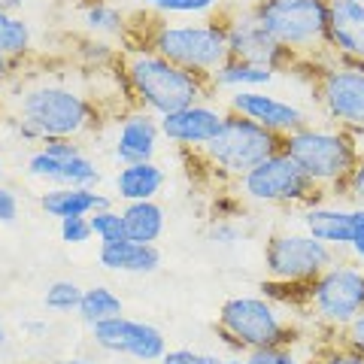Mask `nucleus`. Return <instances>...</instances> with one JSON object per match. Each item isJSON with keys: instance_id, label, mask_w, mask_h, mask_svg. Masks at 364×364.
I'll list each match as a JSON object with an SVG mask.
<instances>
[{"instance_id": "nucleus-1", "label": "nucleus", "mask_w": 364, "mask_h": 364, "mask_svg": "<svg viewBox=\"0 0 364 364\" xmlns=\"http://www.w3.org/2000/svg\"><path fill=\"white\" fill-rule=\"evenodd\" d=\"M124 43L146 46V49L164 55L167 61L207 79L231 58L219 13L210 18H161L146 9H136L131 13V28Z\"/></svg>"}, {"instance_id": "nucleus-2", "label": "nucleus", "mask_w": 364, "mask_h": 364, "mask_svg": "<svg viewBox=\"0 0 364 364\" xmlns=\"http://www.w3.org/2000/svg\"><path fill=\"white\" fill-rule=\"evenodd\" d=\"M100 122L104 109L88 91H79L67 82H33L18 95L13 128L25 143L40 146L46 140H85Z\"/></svg>"}, {"instance_id": "nucleus-3", "label": "nucleus", "mask_w": 364, "mask_h": 364, "mask_svg": "<svg viewBox=\"0 0 364 364\" xmlns=\"http://www.w3.org/2000/svg\"><path fill=\"white\" fill-rule=\"evenodd\" d=\"M119 73L131 104L155 112L158 119L182 107L215 97L207 76L191 73L186 67L167 61L164 55L146 49V46H134V43L122 46Z\"/></svg>"}, {"instance_id": "nucleus-4", "label": "nucleus", "mask_w": 364, "mask_h": 364, "mask_svg": "<svg viewBox=\"0 0 364 364\" xmlns=\"http://www.w3.org/2000/svg\"><path fill=\"white\" fill-rule=\"evenodd\" d=\"M215 334L234 355H246L267 346H298L301 328L267 294H231L219 306Z\"/></svg>"}, {"instance_id": "nucleus-5", "label": "nucleus", "mask_w": 364, "mask_h": 364, "mask_svg": "<svg viewBox=\"0 0 364 364\" xmlns=\"http://www.w3.org/2000/svg\"><path fill=\"white\" fill-rule=\"evenodd\" d=\"M282 149L301 164V170L325 195L340 198V191H343L352 167L361 155V140H355L349 131L337 128V124L306 122L304 128L282 136Z\"/></svg>"}, {"instance_id": "nucleus-6", "label": "nucleus", "mask_w": 364, "mask_h": 364, "mask_svg": "<svg viewBox=\"0 0 364 364\" xmlns=\"http://www.w3.org/2000/svg\"><path fill=\"white\" fill-rule=\"evenodd\" d=\"M282 149V136L267 128H261L258 122L240 116V112L228 109L222 131L198 152H182L191 161L210 170L213 179L219 182H234L243 173H249L255 164H261L267 155Z\"/></svg>"}, {"instance_id": "nucleus-7", "label": "nucleus", "mask_w": 364, "mask_h": 364, "mask_svg": "<svg viewBox=\"0 0 364 364\" xmlns=\"http://www.w3.org/2000/svg\"><path fill=\"white\" fill-rule=\"evenodd\" d=\"M298 313L310 316L325 337H337L352 318L364 313V264L337 258L310 286H304Z\"/></svg>"}, {"instance_id": "nucleus-8", "label": "nucleus", "mask_w": 364, "mask_h": 364, "mask_svg": "<svg viewBox=\"0 0 364 364\" xmlns=\"http://www.w3.org/2000/svg\"><path fill=\"white\" fill-rule=\"evenodd\" d=\"M234 188L249 203L279 207V210H304L310 203L331 198L304 173L301 164L286 149H277L273 155H267L261 164H255L249 173L237 179Z\"/></svg>"}, {"instance_id": "nucleus-9", "label": "nucleus", "mask_w": 364, "mask_h": 364, "mask_svg": "<svg viewBox=\"0 0 364 364\" xmlns=\"http://www.w3.org/2000/svg\"><path fill=\"white\" fill-rule=\"evenodd\" d=\"M313 79V100L328 124L349 131L364 140V67L331 58H316L306 64Z\"/></svg>"}, {"instance_id": "nucleus-10", "label": "nucleus", "mask_w": 364, "mask_h": 364, "mask_svg": "<svg viewBox=\"0 0 364 364\" xmlns=\"http://www.w3.org/2000/svg\"><path fill=\"white\" fill-rule=\"evenodd\" d=\"M261 28L304 61L325 55L328 0H261L252 6Z\"/></svg>"}, {"instance_id": "nucleus-11", "label": "nucleus", "mask_w": 364, "mask_h": 364, "mask_svg": "<svg viewBox=\"0 0 364 364\" xmlns=\"http://www.w3.org/2000/svg\"><path fill=\"white\" fill-rule=\"evenodd\" d=\"M340 258L337 249L301 231H273L264 243V273L279 286H310V282Z\"/></svg>"}, {"instance_id": "nucleus-12", "label": "nucleus", "mask_w": 364, "mask_h": 364, "mask_svg": "<svg viewBox=\"0 0 364 364\" xmlns=\"http://www.w3.org/2000/svg\"><path fill=\"white\" fill-rule=\"evenodd\" d=\"M219 18H222L225 33H228L231 58H243V61H252L258 67H270V70H277L279 76L282 73H298L304 67L301 55L286 49V46L277 43L264 28H261V21L252 13V6H240V4L222 6Z\"/></svg>"}, {"instance_id": "nucleus-13", "label": "nucleus", "mask_w": 364, "mask_h": 364, "mask_svg": "<svg viewBox=\"0 0 364 364\" xmlns=\"http://www.w3.org/2000/svg\"><path fill=\"white\" fill-rule=\"evenodd\" d=\"M25 170L31 179H40L46 186H91L100 182L97 161L85 152L82 140L58 136V140H46L28 155Z\"/></svg>"}, {"instance_id": "nucleus-14", "label": "nucleus", "mask_w": 364, "mask_h": 364, "mask_svg": "<svg viewBox=\"0 0 364 364\" xmlns=\"http://www.w3.org/2000/svg\"><path fill=\"white\" fill-rule=\"evenodd\" d=\"M91 343L100 352H109V355L152 361V364L161 361V355L167 352V337L161 328H155L152 322H143V318H131L124 313L91 325Z\"/></svg>"}, {"instance_id": "nucleus-15", "label": "nucleus", "mask_w": 364, "mask_h": 364, "mask_svg": "<svg viewBox=\"0 0 364 364\" xmlns=\"http://www.w3.org/2000/svg\"><path fill=\"white\" fill-rule=\"evenodd\" d=\"M298 219L306 234H313L316 240L328 243L337 252H346L358 237H364V203L328 198L298 210Z\"/></svg>"}, {"instance_id": "nucleus-16", "label": "nucleus", "mask_w": 364, "mask_h": 364, "mask_svg": "<svg viewBox=\"0 0 364 364\" xmlns=\"http://www.w3.org/2000/svg\"><path fill=\"white\" fill-rule=\"evenodd\" d=\"M225 109L240 112V116L258 122L261 128H267L279 136H289L291 131L304 128L310 116L301 104L286 100L279 95H273L270 88H246V91H234V95H225Z\"/></svg>"}, {"instance_id": "nucleus-17", "label": "nucleus", "mask_w": 364, "mask_h": 364, "mask_svg": "<svg viewBox=\"0 0 364 364\" xmlns=\"http://www.w3.org/2000/svg\"><path fill=\"white\" fill-rule=\"evenodd\" d=\"M225 116H228L225 104L200 100V104L167 112V116H161L158 122H161V136L170 146H176L179 152H198L222 131Z\"/></svg>"}, {"instance_id": "nucleus-18", "label": "nucleus", "mask_w": 364, "mask_h": 364, "mask_svg": "<svg viewBox=\"0 0 364 364\" xmlns=\"http://www.w3.org/2000/svg\"><path fill=\"white\" fill-rule=\"evenodd\" d=\"M325 58L364 67V0H328Z\"/></svg>"}, {"instance_id": "nucleus-19", "label": "nucleus", "mask_w": 364, "mask_h": 364, "mask_svg": "<svg viewBox=\"0 0 364 364\" xmlns=\"http://www.w3.org/2000/svg\"><path fill=\"white\" fill-rule=\"evenodd\" d=\"M161 122L155 112L143 107H128L119 112L116 140H112V158L116 164L134 161H155L158 146H161Z\"/></svg>"}, {"instance_id": "nucleus-20", "label": "nucleus", "mask_w": 364, "mask_h": 364, "mask_svg": "<svg viewBox=\"0 0 364 364\" xmlns=\"http://www.w3.org/2000/svg\"><path fill=\"white\" fill-rule=\"evenodd\" d=\"M100 267L109 273H124V277H149L161 267V252L155 243H136V240H116L100 243L97 249Z\"/></svg>"}, {"instance_id": "nucleus-21", "label": "nucleus", "mask_w": 364, "mask_h": 364, "mask_svg": "<svg viewBox=\"0 0 364 364\" xmlns=\"http://www.w3.org/2000/svg\"><path fill=\"white\" fill-rule=\"evenodd\" d=\"M109 198L100 195L97 186H46L40 195V210L49 219H73V215H91L95 210L109 207Z\"/></svg>"}, {"instance_id": "nucleus-22", "label": "nucleus", "mask_w": 364, "mask_h": 364, "mask_svg": "<svg viewBox=\"0 0 364 364\" xmlns=\"http://www.w3.org/2000/svg\"><path fill=\"white\" fill-rule=\"evenodd\" d=\"M167 186V173L158 161H134V164H119V173L112 179L116 198L122 203L134 200H155Z\"/></svg>"}, {"instance_id": "nucleus-23", "label": "nucleus", "mask_w": 364, "mask_h": 364, "mask_svg": "<svg viewBox=\"0 0 364 364\" xmlns=\"http://www.w3.org/2000/svg\"><path fill=\"white\" fill-rule=\"evenodd\" d=\"M79 25L88 37L109 40V43H124L131 28V13H124L119 4L112 0H85L79 9Z\"/></svg>"}, {"instance_id": "nucleus-24", "label": "nucleus", "mask_w": 364, "mask_h": 364, "mask_svg": "<svg viewBox=\"0 0 364 364\" xmlns=\"http://www.w3.org/2000/svg\"><path fill=\"white\" fill-rule=\"evenodd\" d=\"M277 79L279 73L270 70V67H258L243 58H228L210 76V88L213 95H234V91H246V88H270Z\"/></svg>"}, {"instance_id": "nucleus-25", "label": "nucleus", "mask_w": 364, "mask_h": 364, "mask_svg": "<svg viewBox=\"0 0 364 364\" xmlns=\"http://www.w3.org/2000/svg\"><path fill=\"white\" fill-rule=\"evenodd\" d=\"M122 215H124V231H128V240L158 243L164 237V231H167V210L158 200L122 203Z\"/></svg>"}, {"instance_id": "nucleus-26", "label": "nucleus", "mask_w": 364, "mask_h": 364, "mask_svg": "<svg viewBox=\"0 0 364 364\" xmlns=\"http://www.w3.org/2000/svg\"><path fill=\"white\" fill-rule=\"evenodd\" d=\"M33 43L37 37H33L31 18L13 9H0V52L18 67L33 55Z\"/></svg>"}, {"instance_id": "nucleus-27", "label": "nucleus", "mask_w": 364, "mask_h": 364, "mask_svg": "<svg viewBox=\"0 0 364 364\" xmlns=\"http://www.w3.org/2000/svg\"><path fill=\"white\" fill-rule=\"evenodd\" d=\"M76 64L88 73H107V70H119L122 61V46L109 43V40H97V37H79L76 40Z\"/></svg>"}, {"instance_id": "nucleus-28", "label": "nucleus", "mask_w": 364, "mask_h": 364, "mask_svg": "<svg viewBox=\"0 0 364 364\" xmlns=\"http://www.w3.org/2000/svg\"><path fill=\"white\" fill-rule=\"evenodd\" d=\"M122 313H124V304L109 286H88L82 291V301H79V310H76V316L82 318L88 328L97 322H107L112 316H122Z\"/></svg>"}, {"instance_id": "nucleus-29", "label": "nucleus", "mask_w": 364, "mask_h": 364, "mask_svg": "<svg viewBox=\"0 0 364 364\" xmlns=\"http://www.w3.org/2000/svg\"><path fill=\"white\" fill-rule=\"evenodd\" d=\"M82 286L73 279H55L46 286V294H43V306L49 313H58V316H70L79 310V301H82Z\"/></svg>"}, {"instance_id": "nucleus-30", "label": "nucleus", "mask_w": 364, "mask_h": 364, "mask_svg": "<svg viewBox=\"0 0 364 364\" xmlns=\"http://www.w3.org/2000/svg\"><path fill=\"white\" fill-rule=\"evenodd\" d=\"M88 222H91V234L97 237V243H116V240L128 237V231H124V215H122V210L112 207V203L104 210H95L88 215Z\"/></svg>"}, {"instance_id": "nucleus-31", "label": "nucleus", "mask_w": 364, "mask_h": 364, "mask_svg": "<svg viewBox=\"0 0 364 364\" xmlns=\"http://www.w3.org/2000/svg\"><path fill=\"white\" fill-rule=\"evenodd\" d=\"M243 222L240 215H228V219H210L207 225V240L215 243V246H237L243 243Z\"/></svg>"}, {"instance_id": "nucleus-32", "label": "nucleus", "mask_w": 364, "mask_h": 364, "mask_svg": "<svg viewBox=\"0 0 364 364\" xmlns=\"http://www.w3.org/2000/svg\"><path fill=\"white\" fill-rule=\"evenodd\" d=\"M316 364H364V352L346 346L337 337H328V343L316 349Z\"/></svg>"}, {"instance_id": "nucleus-33", "label": "nucleus", "mask_w": 364, "mask_h": 364, "mask_svg": "<svg viewBox=\"0 0 364 364\" xmlns=\"http://www.w3.org/2000/svg\"><path fill=\"white\" fill-rule=\"evenodd\" d=\"M252 364H316V355L306 358L294 346H267V349H252L246 352Z\"/></svg>"}, {"instance_id": "nucleus-34", "label": "nucleus", "mask_w": 364, "mask_h": 364, "mask_svg": "<svg viewBox=\"0 0 364 364\" xmlns=\"http://www.w3.org/2000/svg\"><path fill=\"white\" fill-rule=\"evenodd\" d=\"M58 234H61V240L67 246H85L91 237V222H88V215H73V219H61L58 222Z\"/></svg>"}, {"instance_id": "nucleus-35", "label": "nucleus", "mask_w": 364, "mask_h": 364, "mask_svg": "<svg viewBox=\"0 0 364 364\" xmlns=\"http://www.w3.org/2000/svg\"><path fill=\"white\" fill-rule=\"evenodd\" d=\"M158 364H225V358L222 355H213V352L179 346V349H167Z\"/></svg>"}, {"instance_id": "nucleus-36", "label": "nucleus", "mask_w": 364, "mask_h": 364, "mask_svg": "<svg viewBox=\"0 0 364 364\" xmlns=\"http://www.w3.org/2000/svg\"><path fill=\"white\" fill-rule=\"evenodd\" d=\"M337 200L364 203V149H361L358 161H355V167H352V173H349L346 186H343V191H340V198H337Z\"/></svg>"}, {"instance_id": "nucleus-37", "label": "nucleus", "mask_w": 364, "mask_h": 364, "mask_svg": "<svg viewBox=\"0 0 364 364\" xmlns=\"http://www.w3.org/2000/svg\"><path fill=\"white\" fill-rule=\"evenodd\" d=\"M18 213H21V203H18L16 188H9L0 182V225H16Z\"/></svg>"}, {"instance_id": "nucleus-38", "label": "nucleus", "mask_w": 364, "mask_h": 364, "mask_svg": "<svg viewBox=\"0 0 364 364\" xmlns=\"http://www.w3.org/2000/svg\"><path fill=\"white\" fill-rule=\"evenodd\" d=\"M337 340H343L346 346H352V349H358V352H364V313L361 316H355L352 322L343 328V331L337 334Z\"/></svg>"}, {"instance_id": "nucleus-39", "label": "nucleus", "mask_w": 364, "mask_h": 364, "mask_svg": "<svg viewBox=\"0 0 364 364\" xmlns=\"http://www.w3.org/2000/svg\"><path fill=\"white\" fill-rule=\"evenodd\" d=\"M13 79H16V64L9 61L4 52H0V91H4L9 82H13Z\"/></svg>"}, {"instance_id": "nucleus-40", "label": "nucleus", "mask_w": 364, "mask_h": 364, "mask_svg": "<svg viewBox=\"0 0 364 364\" xmlns=\"http://www.w3.org/2000/svg\"><path fill=\"white\" fill-rule=\"evenodd\" d=\"M21 328H25V334H31V337H43V334H49V322H25Z\"/></svg>"}, {"instance_id": "nucleus-41", "label": "nucleus", "mask_w": 364, "mask_h": 364, "mask_svg": "<svg viewBox=\"0 0 364 364\" xmlns=\"http://www.w3.org/2000/svg\"><path fill=\"white\" fill-rule=\"evenodd\" d=\"M134 4H136V9H146V13H155L158 16L167 0H134Z\"/></svg>"}, {"instance_id": "nucleus-42", "label": "nucleus", "mask_w": 364, "mask_h": 364, "mask_svg": "<svg viewBox=\"0 0 364 364\" xmlns=\"http://www.w3.org/2000/svg\"><path fill=\"white\" fill-rule=\"evenodd\" d=\"M346 252H349V258H352V261H358V264H364V237H358V240L352 243V246L346 249Z\"/></svg>"}, {"instance_id": "nucleus-43", "label": "nucleus", "mask_w": 364, "mask_h": 364, "mask_svg": "<svg viewBox=\"0 0 364 364\" xmlns=\"http://www.w3.org/2000/svg\"><path fill=\"white\" fill-rule=\"evenodd\" d=\"M49 364H100V361L88 358V355H70V358H58V361H49Z\"/></svg>"}, {"instance_id": "nucleus-44", "label": "nucleus", "mask_w": 364, "mask_h": 364, "mask_svg": "<svg viewBox=\"0 0 364 364\" xmlns=\"http://www.w3.org/2000/svg\"><path fill=\"white\" fill-rule=\"evenodd\" d=\"M33 0H0V9H13V13H21L25 6H31Z\"/></svg>"}, {"instance_id": "nucleus-45", "label": "nucleus", "mask_w": 364, "mask_h": 364, "mask_svg": "<svg viewBox=\"0 0 364 364\" xmlns=\"http://www.w3.org/2000/svg\"><path fill=\"white\" fill-rule=\"evenodd\" d=\"M225 364H252L246 355H231V358H225Z\"/></svg>"}, {"instance_id": "nucleus-46", "label": "nucleus", "mask_w": 364, "mask_h": 364, "mask_svg": "<svg viewBox=\"0 0 364 364\" xmlns=\"http://www.w3.org/2000/svg\"><path fill=\"white\" fill-rule=\"evenodd\" d=\"M231 4H240V6H255V4H261V0H231Z\"/></svg>"}, {"instance_id": "nucleus-47", "label": "nucleus", "mask_w": 364, "mask_h": 364, "mask_svg": "<svg viewBox=\"0 0 364 364\" xmlns=\"http://www.w3.org/2000/svg\"><path fill=\"white\" fill-rule=\"evenodd\" d=\"M4 343H6V325L0 322V346H4Z\"/></svg>"}, {"instance_id": "nucleus-48", "label": "nucleus", "mask_w": 364, "mask_h": 364, "mask_svg": "<svg viewBox=\"0 0 364 364\" xmlns=\"http://www.w3.org/2000/svg\"><path fill=\"white\" fill-rule=\"evenodd\" d=\"M4 173H6V164H4V158H0V182H4Z\"/></svg>"}, {"instance_id": "nucleus-49", "label": "nucleus", "mask_w": 364, "mask_h": 364, "mask_svg": "<svg viewBox=\"0 0 364 364\" xmlns=\"http://www.w3.org/2000/svg\"><path fill=\"white\" fill-rule=\"evenodd\" d=\"M136 364H152V361H136Z\"/></svg>"}]
</instances>
